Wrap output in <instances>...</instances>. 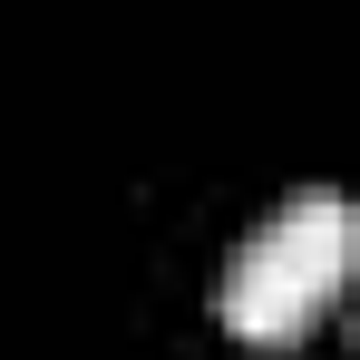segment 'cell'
<instances>
[{
	"label": "cell",
	"instance_id": "cell-1",
	"mask_svg": "<svg viewBox=\"0 0 360 360\" xmlns=\"http://www.w3.org/2000/svg\"><path fill=\"white\" fill-rule=\"evenodd\" d=\"M341 273H351V195L341 185H302L224 263V321L243 341H292L302 321L341 292Z\"/></svg>",
	"mask_w": 360,
	"mask_h": 360
}]
</instances>
